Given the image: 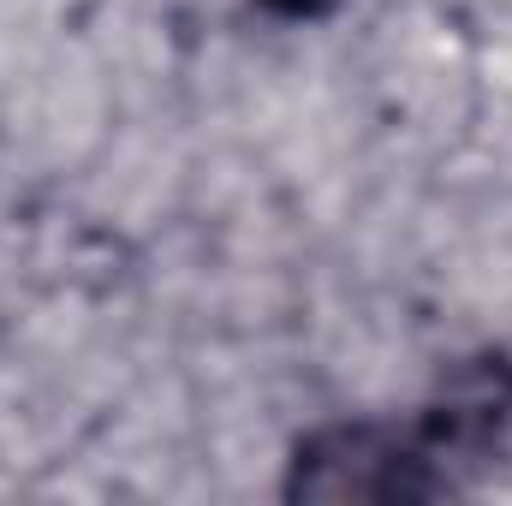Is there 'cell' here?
Segmentation results:
<instances>
[{"label":"cell","mask_w":512,"mask_h":506,"mask_svg":"<svg viewBox=\"0 0 512 506\" xmlns=\"http://www.w3.org/2000/svg\"><path fill=\"white\" fill-rule=\"evenodd\" d=\"M346 0H251V12H262L268 24H316L328 12H340Z\"/></svg>","instance_id":"2"},{"label":"cell","mask_w":512,"mask_h":506,"mask_svg":"<svg viewBox=\"0 0 512 506\" xmlns=\"http://www.w3.org/2000/svg\"><path fill=\"white\" fill-rule=\"evenodd\" d=\"M453 477L429 447L423 423L340 417L292 441L280 495L304 506H417L447 495Z\"/></svg>","instance_id":"1"}]
</instances>
